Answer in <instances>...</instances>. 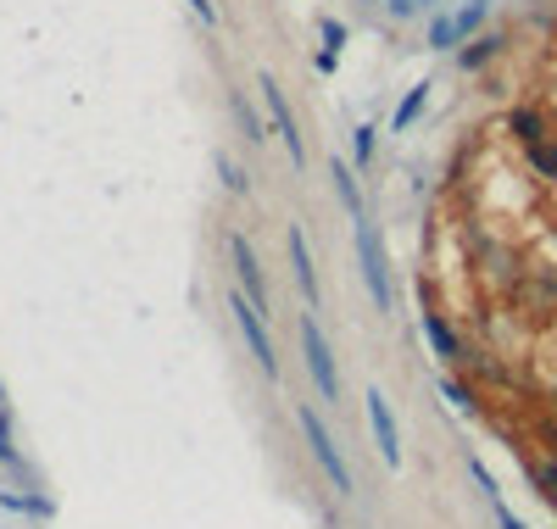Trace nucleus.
I'll return each instance as SVG.
<instances>
[{
  "label": "nucleus",
  "instance_id": "nucleus-4",
  "mask_svg": "<svg viewBox=\"0 0 557 529\" xmlns=\"http://www.w3.org/2000/svg\"><path fill=\"white\" fill-rule=\"evenodd\" d=\"M228 312H235V323H240V334H246V352L257 357L262 379H278V352H273V334H268V318L257 312V302H246V296L235 291V296H228Z\"/></svg>",
  "mask_w": 557,
  "mask_h": 529
},
{
  "label": "nucleus",
  "instance_id": "nucleus-17",
  "mask_svg": "<svg viewBox=\"0 0 557 529\" xmlns=\"http://www.w3.org/2000/svg\"><path fill=\"white\" fill-rule=\"evenodd\" d=\"M535 479H541V485L557 496V457H552V463H541V468H535Z\"/></svg>",
  "mask_w": 557,
  "mask_h": 529
},
{
  "label": "nucleus",
  "instance_id": "nucleus-18",
  "mask_svg": "<svg viewBox=\"0 0 557 529\" xmlns=\"http://www.w3.org/2000/svg\"><path fill=\"white\" fill-rule=\"evenodd\" d=\"M190 12H196L201 23H218V0H190Z\"/></svg>",
  "mask_w": 557,
  "mask_h": 529
},
{
  "label": "nucleus",
  "instance_id": "nucleus-9",
  "mask_svg": "<svg viewBox=\"0 0 557 529\" xmlns=\"http://www.w3.org/2000/svg\"><path fill=\"white\" fill-rule=\"evenodd\" d=\"M285 251H290V273H296V284H301L307 307H318V302H323V284H318V262H312V246H307L301 229L285 234Z\"/></svg>",
  "mask_w": 557,
  "mask_h": 529
},
{
  "label": "nucleus",
  "instance_id": "nucleus-11",
  "mask_svg": "<svg viewBox=\"0 0 557 529\" xmlns=\"http://www.w3.org/2000/svg\"><path fill=\"white\" fill-rule=\"evenodd\" d=\"M228 112H235V128H240L246 146H262V118H257V107L246 101V89H228Z\"/></svg>",
  "mask_w": 557,
  "mask_h": 529
},
{
  "label": "nucleus",
  "instance_id": "nucleus-20",
  "mask_svg": "<svg viewBox=\"0 0 557 529\" xmlns=\"http://www.w3.org/2000/svg\"><path fill=\"white\" fill-rule=\"evenodd\" d=\"M502 529H524V524H519L513 513H507V507H502Z\"/></svg>",
  "mask_w": 557,
  "mask_h": 529
},
{
  "label": "nucleus",
  "instance_id": "nucleus-5",
  "mask_svg": "<svg viewBox=\"0 0 557 529\" xmlns=\"http://www.w3.org/2000/svg\"><path fill=\"white\" fill-rule=\"evenodd\" d=\"M257 89H262V101H268V118H273L278 139H285L290 162H296V168H307V139H301V123H296V107H290V95L278 89V78H273V73H262V78H257Z\"/></svg>",
  "mask_w": 557,
  "mask_h": 529
},
{
  "label": "nucleus",
  "instance_id": "nucleus-19",
  "mask_svg": "<svg viewBox=\"0 0 557 529\" xmlns=\"http://www.w3.org/2000/svg\"><path fill=\"white\" fill-rule=\"evenodd\" d=\"M357 157H374V128H357Z\"/></svg>",
  "mask_w": 557,
  "mask_h": 529
},
{
  "label": "nucleus",
  "instance_id": "nucleus-7",
  "mask_svg": "<svg viewBox=\"0 0 557 529\" xmlns=\"http://www.w3.org/2000/svg\"><path fill=\"white\" fill-rule=\"evenodd\" d=\"M485 12H491L485 0H469V7H457V12H441V17L430 23V45H435V51H457V45L485 23Z\"/></svg>",
  "mask_w": 557,
  "mask_h": 529
},
{
  "label": "nucleus",
  "instance_id": "nucleus-2",
  "mask_svg": "<svg viewBox=\"0 0 557 529\" xmlns=\"http://www.w3.org/2000/svg\"><path fill=\"white\" fill-rule=\"evenodd\" d=\"M296 429H301V441H307V452H312V463H318V473L330 479V491H341V496H351V463H346V452H341V441L330 435V423L318 418V407H296Z\"/></svg>",
  "mask_w": 557,
  "mask_h": 529
},
{
  "label": "nucleus",
  "instance_id": "nucleus-1",
  "mask_svg": "<svg viewBox=\"0 0 557 529\" xmlns=\"http://www.w3.org/2000/svg\"><path fill=\"white\" fill-rule=\"evenodd\" d=\"M357 223V273H362V284H368V302H374L380 312H391V302H396V284H391V257H385V234H380V223L374 218H351Z\"/></svg>",
  "mask_w": 557,
  "mask_h": 529
},
{
  "label": "nucleus",
  "instance_id": "nucleus-6",
  "mask_svg": "<svg viewBox=\"0 0 557 529\" xmlns=\"http://www.w3.org/2000/svg\"><path fill=\"white\" fill-rule=\"evenodd\" d=\"M228 262H235V291L246 302H257V312L268 318V279H262V262H257L246 234H228Z\"/></svg>",
  "mask_w": 557,
  "mask_h": 529
},
{
  "label": "nucleus",
  "instance_id": "nucleus-15",
  "mask_svg": "<svg viewBox=\"0 0 557 529\" xmlns=\"http://www.w3.org/2000/svg\"><path fill=\"white\" fill-rule=\"evenodd\" d=\"M218 173H223V184H228V196H246V189H251V179H246V168H240L235 157H218Z\"/></svg>",
  "mask_w": 557,
  "mask_h": 529
},
{
  "label": "nucleus",
  "instance_id": "nucleus-16",
  "mask_svg": "<svg viewBox=\"0 0 557 529\" xmlns=\"http://www.w3.org/2000/svg\"><path fill=\"white\" fill-rule=\"evenodd\" d=\"M0 468H23V457L12 452V435H7V429H0Z\"/></svg>",
  "mask_w": 557,
  "mask_h": 529
},
{
  "label": "nucleus",
  "instance_id": "nucleus-13",
  "mask_svg": "<svg viewBox=\"0 0 557 529\" xmlns=\"http://www.w3.org/2000/svg\"><path fill=\"white\" fill-rule=\"evenodd\" d=\"M424 101H430V84H412V89H407V101H401L396 118H391V134H407V128L418 123V112H424Z\"/></svg>",
  "mask_w": 557,
  "mask_h": 529
},
{
  "label": "nucleus",
  "instance_id": "nucleus-14",
  "mask_svg": "<svg viewBox=\"0 0 557 529\" xmlns=\"http://www.w3.org/2000/svg\"><path fill=\"white\" fill-rule=\"evenodd\" d=\"M318 34H323V57H318V67H335V51H341L346 28H341L335 17H323V23H318Z\"/></svg>",
  "mask_w": 557,
  "mask_h": 529
},
{
  "label": "nucleus",
  "instance_id": "nucleus-12",
  "mask_svg": "<svg viewBox=\"0 0 557 529\" xmlns=\"http://www.w3.org/2000/svg\"><path fill=\"white\" fill-rule=\"evenodd\" d=\"M424 334H430V346H435V357H441V362H457V357H462V346H457V334L446 329V318H441L435 307L424 312Z\"/></svg>",
  "mask_w": 557,
  "mask_h": 529
},
{
  "label": "nucleus",
  "instance_id": "nucleus-10",
  "mask_svg": "<svg viewBox=\"0 0 557 529\" xmlns=\"http://www.w3.org/2000/svg\"><path fill=\"white\" fill-rule=\"evenodd\" d=\"M330 179H335V196L351 218H362V184H357V168H346V157H330Z\"/></svg>",
  "mask_w": 557,
  "mask_h": 529
},
{
  "label": "nucleus",
  "instance_id": "nucleus-8",
  "mask_svg": "<svg viewBox=\"0 0 557 529\" xmlns=\"http://www.w3.org/2000/svg\"><path fill=\"white\" fill-rule=\"evenodd\" d=\"M362 407H368V429H374V446H380V457H385L391 468H401V435H396V418H391L385 391H368V396H362Z\"/></svg>",
  "mask_w": 557,
  "mask_h": 529
},
{
  "label": "nucleus",
  "instance_id": "nucleus-3",
  "mask_svg": "<svg viewBox=\"0 0 557 529\" xmlns=\"http://www.w3.org/2000/svg\"><path fill=\"white\" fill-rule=\"evenodd\" d=\"M301 362H307L312 391H318L323 402H341V362H335L330 334H323V323H318L312 312H301Z\"/></svg>",
  "mask_w": 557,
  "mask_h": 529
}]
</instances>
